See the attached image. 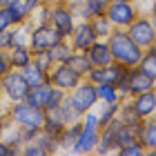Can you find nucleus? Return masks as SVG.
<instances>
[{"label":"nucleus","mask_w":156,"mask_h":156,"mask_svg":"<svg viewBox=\"0 0 156 156\" xmlns=\"http://www.w3.org/2000/svg\"><path fill=\"white\" fill-rule=\"evenodd\" d=\"M109 51H112V60L118 62L123 67H136L140 56H143V49H140L136 42L127 36L125 29H112V34L107 38Z\"/></svg>","instance_id":"nucleus-1"},{"label":"nucleus","mask_w":156,"mask_h":156,"mask_svg":"<svg viewBox=\"0 0 156 156\" xmlns=\"http://www.w3.org/2000/svg\"><path fill=\"white\" fill-rule=\"evenodd\" d=\"M5 114H7V118H9L13 125L27 127V129H40L42 120H45V109L34 107V105H29L27 101L9 103V107H7Z\"/></svg>","instance_id":"nucleus-2"},{"label":"nucleus","mask_w":156,"mask_h":156,"mask_svg":"<svg viewBox=\"0 0 156 156\" xmlns=\"http://www.w3.org/2000/svg\"><path fill=\"white\" fill-rule=\"evenodd\" d=\"M125 31L140 49H147V47L156 45V27H154V20L150 16H140L138 13V16L125 27Z\"/></svg>","instance_id":"nucleus-3"},{"label":"nucleus","mask_w":156,"mask_h":156,"mask_svg":"<svg viewBox=\"0 0 156 156\" xmlns=\"http://www.w3.org/2000/svg\"><path fill=\"white\" fill-rule=\"evenodd\" d=\"M69 101H72V105L80 112V114H85L87 109H94L98 105V94H96V85L87 80V78H80V83L76 85V87L72 91H67Z\"/></svg>","instance_id":"nucleus-4"},{"label":"nucleus","mask_w":156,"mask_h":156,"mask_svg":"<svg viewBox=\"0 0 156 156\" xmlns=\"http://www.w3.org/2000/svg\"><path fill=\"white\" fill-rule=\"evenodd\" d=\"M27 91H29V85H27V80L23 78V74L18 69H9V72L0 78V94L9 103L25 101Z\"/></svg>","instance_id":"nucleus-5"},{"label":"nucleus","mask_w":156,"mask_h":156,"mask_svg":"<svg viewBox=\"0 0 156 156\" xmlns=\"http://www.w3.org/2000/svg\"><path fill=\"white\" fill-rule=\"evenodd\" d=\"M60 40H62V36L49 23L31 25V29H29V49L31 51H47Z\"/></svg>","instance_id":"nucleus-6"},{"label":"nucleus","mask_w":156,"mask_h":156,"mask_svg":"<svg viewBox=\"0 0 156 156\" xmlns=\"http://www.w3.org/2000/svg\"><path fill=\"white\" fill-rule=\"evenodd\" d=\"M138 16V9L134 2H120V0H109L107 9H105V18L112 23L114 29H125L134 18Z\"/></svg>","instance_id":"nucleus-7"},{"label":"nucleus","mask_w":156,"mask_h":156,"mask_svg":"<svg viewBox=\"0 0 156 156\" xmlns=\"http://www.w3.org/2000/svg\"><path fill=\"white\" fill-rule=\"evenodd\" d=\"M49 25L62 38H69V34H72L74 25H76V16H74L72 7H69V2H60V5L49 7Z\"/></svg>","instance_id":"nucleus-8"},{"label":"nucleus","mask_w":156,"mask_h":156,"mask_svg":"<svg viewBox=\"0 0 156 156\" xmlns=\"http://www.w3.org/2000/svg\"><path fill=\"white\" fill-rule=\"evenodd\" d=\"M47 78H49V83H51L54 87H58L62 91H72L76 85L80 83V76H78L67 62H56L51 67V72L47 74Z\"/></svg>","instance_id":"nucleus-9"},{"label":"nucleus","mask_w":156,"mask_h":156,"mask_svg":"<svg viewBox=\"0 0 156 156\" xmlns=\"http://www.w3.org/2000/svg\"><path fill=\"white\" fill-rule=\"evenodd\" d=\"M69 45H72L74 51H87V47L96 40V34L91 29L89 20H76L72 34H69Z\"/></svg>","instance_id":"nucleus-10"},{"label":"nucleus","mask_w":156,"mask_h":156,"mask_svg":"<svg viewBox=\"0 0 156 156\" xmlns=\"http://www.w3.org/2000/svg\"><path fill=\"white\" fill-rule=\"evenodd\" d=\"M127 103H129V107L134 109V114H136L138 118L154 116V112H156V91L154 89L140 91V94H136V96H129Z\"/></svg>","instance_id":"nucleus-11"},{"label":"nucleus","mask_w":156,"mask_h":156,"mask_svg":"<svg viewBox=\"0 0 156 156\" xmlns=\"http://www.w3.org/2000/svg\"><path fill=\"white\" fill-rule=\"evenodd\" d=\"M154 87H156V78L147 76L138 67H129V72H127V91H129V96H136L140 91H147Z\"/></svg>","instance_id":"nucleus-12"},{"label":"nucleus","mask_w":156,"mask_h":156,"mask_svg":"<svg viewBox=\"0 0 156 156\" xmlns=\"http://www.w3.org/2000/svg\"><path fill=\"white\" fill-rule=\"evenodd\" d=\"M85 54H87L91 67H103V65L114 62V60H112L109 45H107V40H105V38H96V40L87 47V51H85Z\"/></svg>","instance_id":"nucleus-13"},{"label":"nucleus","mask_w":156,"mask_h":156,"mask_svg":"<svg viewBox=\"0 0 156 156\" xmlns=\"http://www.w3.org/2000/svg\"><path fill=\"white\" fill-rule=\"evenodd\" d=\"M98 132L101 129H91V127H83L78 132V138L72 147V154H94V147L98 143Z\"/></svg>","instance_id":"nucleus-14"},{"label":"nucleus","mask_w":156,"mask_h":156,"mask_svg":"<svg viewBox=\"0 0 156 156\" xmlns=\"http://www.w3.org/2000/svg\"><path fill=\"white\" fill-rule=\"evenodd\" d=\"M138 140L143 143L145 152L150 156L156 154V120H154V116H147V118L140 120V136H138Z\"/></svg>","instance_id":"nucleus-15"},{"label":"nucleus","mask_w":156,"mask_h":156,"mask_svg":"<svg viewBox=\"0 0 156 156\" xmlns=\"http://www.w3.org/2000/svg\"><path fill=\"white\" fill-rule=\"evenodd\" d=\"M51 87H54V85L49 83V80L36 85V87H29V91H27V96H25V101L29 103V105H34V107H38V109H45L47 98H49V94H51Z\"/></svg>","instance_id":"nucleus-16"},{"label":"nucleus","mask_w":156,"mask_h":156,"mask_svg":"<svg viewBox=\"0 0 156 156\" xmlns=\"http://www.w3.org/2000/svg\"><path fill=\"white\" fill-rule=\"evenodd\" d=\"M7 54H9L11 69H23L25 65H29L34 60V51L29 49V45H11L7 49Z\"/></svg>","instance_id":"nucleus-17"},{"label":"nucleus","mask_w":156,"mask_h":156,"mask_svg":"<svg viewBox=\"0 0 156 156\" xmlns=\"http://www.w3.org/2000/svg\"><path fill=\"white\" fill-rule=\"evenodd\" d=\"M138 136H140V120L138 123H120L118 132H116V150L123 145L136 143Z\"/></svg>","instance_id":"nucleus-18"},{"label":"nucleus","mask_w":156,"mask_h":156,"mask_svg":"<svg viewBox=\"0 0 156 156\" xmlns=\"http://www.w3.org/2000/svg\"><path fill=\"white\" fill-rule=\"evenodd\" d=\"M78 132H80V120L65 125V129L58 134V150L60 152H72V147L78 138Z\"/></svg>","instance_id":"nucleus-19"},{"label":"nucleus","mask_w":156,"mask_h":156,"mask_svg":"<svg viewBox=\"0 0 156 156\" xmlns=\"http://www.w3.org/2000/svg\"><path fill=\"white\" fill-rule=\"evenodd\" d=\"M7 11H9L11 27H13V25H23V23H27V20L31 18L34 7H31L29 2H25V0H18V2H13L11 7H7Z\"/></svg>","instance_id":"nucleus-20"},{"label":"nucleus","mask_w":156,"mask_h":156,"mask_svg":"<svg viewBox=\"0 0 156 156\" xmlns=\"http://www.w3.org/2000/svg\"><path fill=\"white\" fill-rule=\"evenodd\" d=\"M18 72L23 74V78L27 80V85H29V87H36V85L49 80V78H47V72H42V69H40L34 60L29 62V65H25L23 69H18Z\"/></svg>","instance_id":"nucleus-21"},{"label":"nucleus","mask_w":156,"mask_h":156,"mask_svg":"<svg viewBox=\"0 0 156 156\" xmlns=\"http://www.w3.org/2000/svg\"><path fill=\"white\" fill-rule=\"evenodd\" d=\"M136 67H138V69H143L147 76L156 78V45L143 49V56H140V60H138V65H136Z\"/></svg>","instance_id":"nucleus-22"},{"label":"nucleus","mask_w":156,"mask_h":156,"mask_svg":"<svg viewBox=\"0 0 156 156\" xmlns=\"http://www.w3.org/2000/svg\"><path fill=\"white\" fill-rule=\"evenodd\" d=\"M67 65L72 67L80 78H85V76H87V72L91 69V62H89V58H87V54H85V51H74L72 56H69Z\"/></svg>","instance_id":"nucleus-23"},{"label":"nucleus","mask_w":156,"mask_h":156,"mask_svg":"<svg viewBox=\"0 0 156 156\" xmlns=\"http://www.w3.org/2000/svg\"><path fill=\"white\" fill-rule=\"evenodd\" d=\"M34 143H38L42 150H45V154H56V152H60V150H58V136H51V134H47L45 129H38V132H36Z\"/></svg>","instance_id":"nucleus-24"},{"label":"nucleus","mask_w":156,"mask_h":156,"mask_svg":"<svg viewBox=\"0 0 156 156\" xmlns=\"http://www.w3.org/2000/svg\"><path fill=\"white\" fill-rule=\"evenodd\" d=\"M96 94H98V103H120V94L114 85L109 83H98L96 85Z\"/></svg>","instance_id":"nucleus-25"},{"label":"nucleus","mask_w":156,"mask_h":156,"mask_svg":"<svg viewBox=\"0 0 156 156\" xmlns=\"http://www.w3.org/2000/svg\"><path fill=\"white\" fill-rule=\"evenodd\" d=\"M56 109L60 112V116H62V120H65L67 125H69V123H76V120H80V116H83L80 112H78L74 105H72V101H69V96H67V94H65V98L60 101V105H58Z\"/></svg>","instance_id":"nucleus-26"},{"label":"nucleus","mask_w":156,"mask_h":156,"mask_svg":"<svg viewBox=\"0 0 156 156\" xmlns=\"http://www.w3.org/2000/svg\"><path fill=\"white\" fill-rule=\"evenodd\" d=\"M49 54H51L54 62H67V60H69V56L74 54V49H72V45H69V40H67V38H62L60 42H56V45L49 49Z\"/></svg>","instance_id":"nucleus-27"},{"label":"nucleus","mask_w":156,"mask_h":156,"mask_svg":"<svg viewBox=\"0 0 156 156\" xmlns=\"http://www.w3.org/2000/svg\"><path fill=\"white\" fill-rule=\"evenodd\" d=\"M89 23H91V29H94V34H96V38H107L109 34H112V23L107 18H105V13L103 16H94V18H89Z\"/></svg>","instance_id":"nucleus-28"},{"label":"nucleus","mask_w":156,"mask_h":156,"mask_svg":"<svg viewBox=\"0 0 156 156\" xmlns=\"http://www.w3.org/2000/svg\"><path fill=\"white\" fill-rule=\"evenodd\" d=\"M34 62H36L42 72H47V74L51 72V67L56 65L54 58H51V54H49V49H47V51H34Z\"/></svg>","instance_id":"nucleus-29"},{"label":"nucleus","mask_w":156,"mask_h":156,"mask_svg":"<svg viewBox=\"0 0 156 156\" xmlns=\"http://www.w3.org/2000/svg\"><path fill=\"white\" fill-rule=\"evenodd\" d=\"M116 154H118V156H147V152H145V147H143V143H140V140L118 147Z\"/></svg>","instance_id":"nucleus-30"},{"label":"nucleus","mask_w":156,"mask_h":156,"mask_svg":"<svg viewBox=\"0 0 156 156\" xmlns=\"http://www.w3.org/2000/svg\"><path fill=\"white\" fill-rule=\"evenodd\" d=\"M83 2H85V7H87V11L91 13V18H94V16H103L105 13L109 0H83Z\"/></svg>","instance_id":"nucleus-31"},{"label":"nucleus","mask_w":156,"mask_h":156,"mask_svg":"<svg viewBox=\"0 0 156 156\" xmlns=\"http://www.w3.org/2000/svg\"><path fill=\"white\" fill-rule=\"evenodd\" d=\"M67 2H69V7H72L76 20H89L91 18V13L87 11V7H85L83 0H67Z\"/></svg>","instance_id":"nucleus-32"},{"label":"nucleus","mask_w":156,"mask_h":156,"mask_svg":"<svg viewBox=\"0 0 156 156\" xmlns=\"http://www.w3.org/2000/svg\"><path fill=\"white\" fill-rule=\"evenodd\" d=\"M65 94H67V91H62V89H58V87H51V94H49V98H47L45 112H47V109H56V107H58L60 101L65 98Z\"/></svg>","instance_id":"nucleus-33"},{"label":"nucleus","mask_w":156,"mask_h":156,"mask_svg":"<svg viewBox=\"0 0 156 156\" xmlns=\"http://www.w3.org/2000/svg\"><path fill=\"white\" fill-rule=\"evenodd\" d=\"M20 154H23V156H47L45 150H42L38 143H34V140H29V143H23V145H20Z\"/></svg>","instance_id":"nucleus-34"},{"label":"nucleus","mask_w":156,"mask_h":156,"mask_svg":"<svg viewBox=\"0 0 156 156\" xmlns=\"http://www.w3.org/2000/svg\"><path fill=\"white\" fill-rule=\"evenodd\" d=\"M13 45V29L9 27L7 31H0V49H9Z\"/></svg>","instance_id":"nucleus-35"},{"label":"nucleus","mask_w":156,"mask_h":156,"mask_svg":"<svg viewBox=\"0 0 156 156\" xmlns=\"http://www.w3.org/2000/svg\"><path fill=\"white\" fill-rule=\"evenodd\" d=\"M11 69V62H9V54L7 49H0V78H2L7 72Z\"/></svg>","instance_id":"nucleus-36"},{"label":"nucleus","mask_w":156,"mask_h":156,"mask_svg":"<svg viewBox=\"0 0 156 156\" xmlns=\"http://www.w3.org/2000/svg\"><path fill=\"white\" fill-rule=\"evenodd\" d=\"M11 27V18H9V11L5 7H0V31H7Z\"/></svg>","instance_id":"nucleus-37"},{"label":"nucleus","mask_w":156,"mask_h":156,"mask_svg":"<svg viewBox=\"0 0 156 156\" xmlns=\"http://www.w3.org/2000/svg\"><path fill=\"white\" fill-rule=\"evenodd\" d=\"M0 156H18V152L13 150V147H9L2 138H0Z\"/></svg>","instance_id":"nucleus-38"},{"label":"nucleus","mask_w":156,"mask_h":156,"mask_svg":"<svg viewBox=\"0 0 156 156\" xmlns=\"http://www.w3.org/2000/svg\"><path fill=\"white\" fill-rule=\"evenodd\" d=\"M13 2H18V0H0V7H5V9H7V7H11Z\"/></svg>","instance_id":"nucleus-39"},{"label":"nucleus","mask_w":156,"mask_h":156,"mask_svg":"<svg viewBox=\"0 0 156 156\" xmlns=\"http://www.w3.org/2000/svg\"><path fill=\"white\" fill-rule=\"evenodd\" d=\"M42 2H45V5H49V7H51V5H60V2H67V0H42Z\"/></svg>","instance_id":"nucleus-40"},{"label":"nucleus","mask_w":156,"mask_h":156,"mask_svg":"<svg viewBox=\"0 0 156 156\" xmlns=\"http://www.w3.org/2000/svg\"><path fill=\"white\" fill-rule=\"evenodd\" d=\"M25 2H29V5H31V7H34V9H36V7H38V5H40V2H42V0H25Z\"/></svg>","instance_id":"nucleus-41"},{"label":"nucleus","mask_w":156,"mask_h":156,"mask_svg":"<svg viewBox=\"0 0 156 156\" xmlns=\"http://www.w3.org/2000/svg\"><path fill=\"white\" fill-rule=\"evenodd\" d=\"M120 2H136V0H120Z\"/></svg>","instance_id":"nucleus-42"}]
</instances>
